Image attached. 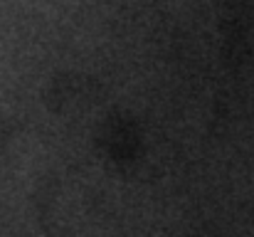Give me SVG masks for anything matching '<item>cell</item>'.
I'll list each match as a JSON object with an SVG mask.
<instances>
[{"instance_id":"2","label":"cell","mask_w":254,"mask_h":237,"mask_svg":"<svg viewBox=\"0 0 254 237\" xmlns=\"http://www.w3.org/2000/svg\"><path fill=\"white\" fill-rule=\"evenodd\" d=\"M86 81L84 77H74V75H60L55 77L42 91V101L52 109V111H64L74 104H79L86 96Z\"/></svg>"},{"instance_id":"1","label":"cell","mask_w":254,"mask_h":237,"mask_svg":"<svg viewBox=\"0 0 254 237\" xmlns=\"http://www.w3.org/2000/svg\"><path fill=\"white\" fill-rule=\"evenodd\" d=\"M99 146L106 151L114 163L136 160L141 154V131L138 124L126 114H114L99 126Z\"/></svg>"},{"instance_id":"3","label":"cell","mask_w":254,"mask_h":237,"mask_svg":"<svg viewBox=\"0 0 254 237\" xmlns=\"http://www.w3.org/2000/svg\"><path fill=\"white\" fill-rule=\"evenodd\" d=\"M2 139H5V129L0 126V144H2Z\"/></svg>"}]
</instances>
